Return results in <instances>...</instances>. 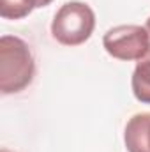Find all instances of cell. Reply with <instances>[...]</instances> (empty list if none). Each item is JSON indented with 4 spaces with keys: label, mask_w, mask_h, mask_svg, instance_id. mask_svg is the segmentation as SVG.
Masks as SVG:
<instances>
[{
    "label": "cell",
    "mask_w": 150,
    "mask_h": 152,
    "mask_svg": "<svg viewBox=\"0 0 150 152\" xmlns=\"http://www.w3.org/2000/svg\"><path fill=\"white\" fill-rule=\"evenodd\" d=\"M145 28H147V32L150 34V18L147 20V23H145Z\"/></svg>",
    "instance_id": "8"
},
{
    "label": "cell",
    "mask_w": 150,
    "mask_h": 152,
    "mask_svg": "<svg viewBox=\"0 0 150 152\" xmlns=\"http://www.w3.org/2000/svg\"><path fill=\"white\" fill-rule=\"evenodd\" d=\"M37 2V7H46L48 4H51L53 0H36Z\"/></svg>",
    "instance_id": "7"
},
{
    "label": "cell",
    "mask_w": 150,
    "mask_h": 152,
    "mask_svg": "<svg viewBox=\"0 0 150 152\" xmlns=\"http://www.w3.org/2000/svg\"><path fill=\"white\" fill-rule=\"evenodd\" d=\"M95 28V14L92 7L85 2H67L64 4L53 21H51V36L64 46H79L88 41Z\"/></svg>",
    "instance_id": "2"
},
{
    "label": "cell",
    "mask_w": 150,
    "mask_h": 152,
    "mask_svg": "<svg viewBox=\"0 0 150 152\" xmlns=\"http://www.w3.org/2000/svg\"><path fill=\"white\" fill-rule=\"evenodd\" d=\"M0 152H11V151H9V149H5V147H4V149H0Z\"/></svg>",
    "instance_id": "9"
},
{
    "label": "cell",
    "mask_w": 150,
    "mask_h": 152,
    "mask_svg": "<svg viewBox=\"0 0 150 152\" xmlns=\"http://www.w3.org/2000/svg\"><path fill=\"white\" fill-rule=\"evenodd\" d=\"M127 152H150V113L133 115L124 131Z\"/></svg>",
    "instance_id": "4"
},
{
    "label": "cell",
    "mask_w": 150,
    "mask_h": 152,
    "mask_svg": "<svg viewBox=\"0 0 150 152\" xmlns=\"http://www.w3.org/2000/svg\"><path fill=\"white\" fill-rule=\"evenodd\" d=\"M36 73V62L28 44L16 36L0 37V90L16 94L27 88Z\"/></svg>",
    "instance_id": "1"
},
{
    "label": "cell",
    "mask_w": 150,
    "mask_h": 152,
    "mask_svg": "<svg viewBox=\"0 0 150 152\" xmlns=\"http://www.w3.org/2000/svg\"><path fill=\"white\" fill-rule=\"evenodd\" d=\"M37 9L36 0H0V16L4 20H21Z\"/></svg>",
    "instance_id": "6"
},
{
    "label": "cell",
    "mask_w": 150,
    "mask_h": 152,
    "mask_svg": "<svg viewBox=\"0 0 150 152\" xmlns=\"http://www.w3.org/2000/svg\"><path fill=\"white\" fill-rule=\"evenodd\" d=\"M133 94L140 103L150 104V48L147 55L138 60L131 78Z\"/></svg>",
    "instance_id": "5"
},
{
    "label": "cell",
    "mask_w": 150,
    "mask_h": 152,
    "mask_svg": "<svg viewBox=\"0 0 150 152\" xmlns=\"http://www.w3.org/2000/svg\"><path fill=\"white\" fill-rule=\"evenodd\" d=\"M103 46L113 58L125 62L140 60L150 48V34L140 25H118L104 34Z\"/></svg>",
    "instance_id": "3"
}]
</instances>
